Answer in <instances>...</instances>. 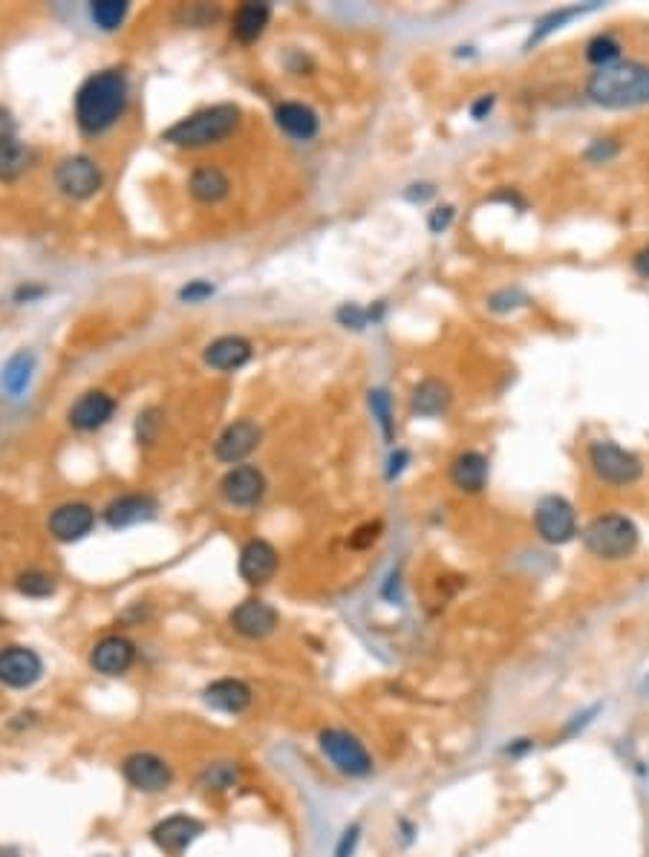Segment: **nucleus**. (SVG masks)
Masks as SVG:
<instances>
[{
	"label": "nucleus",
	"mask_w": 649,
	"mask_h": 857,
	"mask_svg": "<svg viewBox=\"0 0 649 857\" xmlns=\"http://www.w3.org/2000/svg\"><path fill=\"white\" fill-rule=\"evenodd\" d=\"M127 81L119 70L90 76L75 96V119L84 133H104L125 113Z\"/></svg>",
	"instance_id": "1"
},
{
	"label": "nucleus",
	"mask_w": 649,
	"mask_h": 857,
	"mask_svg": "<svg viewBox=\"0 0 649 857\" xmlns=\"http://www.w3.org/2000/svg\"><path fill=\"white\" fill-rule=\"evenodd\" d=\"M589 99L600 107L624 110L638 107L649 101V67L638 61H618L609 67H600L592 73L586 84Z\"/></svg>",
	"instance_id": "2"
},
{
	"label": "nucleus",
	"mask_w": 649,
	"mask_h": 857,
	"mask_svg": "<svg viewBox=\"0 0 649 857\" xmlns=\"http://www.w3.org/2000/svg\"><path fill=\"white\" fill-rule=\"evenodd\" d=\"M237 125H240V110L234 104H214L188 119H179L174 127L162 133V139L176 148H208L228 139Z\"/></svg>",
	"instance_id": "3"
},
{
	"label": "nucleus",
	"mask_w": 649,
	"mask_h": 857,
	"mask_svg": "<svg viewBox=\"0 0 649 857\" xmlns=\"http://www.w3.org/2000/svg\"><path fill=\"white\" fill-rule=\"evenodd\" d=\"M641 543L638 526L624 514H600L583 531V546L600 560H626Z\"/></svg>",
	"instance_id": "4"
},
{
	"label": "nucleus",
	"mask_w": 649,
	"mask_h": 857,
	"mask_svg": "<svg viewBox=\"0 0 649 857\" xmlns=\"http://www.w3.org/2000/svg\"><path fill=\"white\" fill-rule=\"evenodd\" d=\"M318 748L329 759V765L350 780H364L373 774V754L355 733L344 728H326L318 733Z\"/></svg>",
	"instance_id": "5"
},
{
	"label": "nucleus",
	"mask_w": 649,
	"mask_h": 857,
	"mask_svg": "<svg viewBox=\"0 0 649 857\" xmlns=\"http://www.w3.org/2000/svg\"><path fill=\"white\" fill-rule=\"evenodd\" d=\"M122 777L139 794H162L174 782V765L153 751H133L122 759Z\"/></svg>",
	"instance_id": "6"
},
{
	"label": "nucleus",
	"mask_w": 649,
	"mask_h": 857,
	"mask_svg": "<svg viewBox=\"0 0 649 857\" xmlns=\"http://www.w3.org/2000/svg\"><path fill=\"white\" fill-rule=\"evenodd\" d=\"M589 465L606 485H629L644 474L641 459L615 442H595L589 448Z\"/></svg>",
	"instance_id": "7"
},
{
	"label": "nucleus",
	"mask_w": 649,
	"mask_h": 857,
	"mask_svg": "<svg viewBox=\"0 0 649 857\" xmlns=\"http://www.w3.org/2000/svg\"><path fill=\"white\" fill-rule=\"evenodd\" d=\"M44 679V658L32 647L9 644L0 647V684L9 690H32Z\"/></svg>",
	"instance_id": "8"
},
{
	"label": "nucleus",
	"mask_w": 649,
	"mask_h": 857,
	"mask_svg": "<svg viewBox=\"0 0 649 857\" xmlns=\"http://www.w3.org/2000/svg\"><path fill=\"white\" fill-rule=\"evenodd\" d=\"M534 526L537 534L551 543V546H563L577 534L575 508L563 497H543L537 511H534Z\"/></svg>",
	"instance_id": "9"
},
{
	"label": "nucleus",
	"mask_w": 649,
	"mask_h": 857,
	"mask_svg": "<svg viewBox=\"0 0 649 857\" xmlns=\"http://www.w3.org/2000/svg\"><path fill=\"white\" fill-rule=\"evenodd\" d=\"M99 165L87 156H70L55 168V185L70 200H90L101 188Z\"/></svg>",
	"instance_id": "10"
},
{
	"label": "nucleus",
	"mask_w": 649,
	"mask_h": 857,
	"mask_svg": "<svg viewBox=\"0 0 649 857\" xmlns=\"http://www.w3.org/2000/svg\"><path fill=\"white\" fill-rule=\"evenodd\" d=\"M231 630L249 641H263L280 627V615L272 604L260 601V598H249L243 604H237L228 615Z\"/></svg>",
	"instance_id": "11"
},
{
	"label": "nucleus",
	"mask_w": 649,
	"mask_h": 857,
	"mask_svg": "<svg viewBox=\"0 0 649 857\" xmlns=\"http://www.w3.org/2000/svg\"><path fill=\"white\" fill-rule=\"evenodd\" d=\"M205 834V823L194 814H171L165 820H159L150 829V840L165 852V855H179L185 852L194 840H200Z\"/></svg>",
	"instance_id": "12"
},
{
	"label": "nucleus",
	"mask_w": 649,
	"mask_h": 857,
	"mask_svg": "<svg viewBox=\"0 0 649 857\" xmlns=\"http://www.w3.org/2000/svg\"><path fill=\"white\" fill-rule=\"evenodd\" d=\"M136 661V644L125 635H104L90 650V667L101 676H125Z\"/></svg>",
	"instance_id": "13"
},
{
	"label": "nucleus",
	"mask_w": 649,
	"mask_h": 857,
	"mask_svg": "<svg viewBox=\"0 0 649 857\" xmlns=\"http://www.w3.org/2000/svg\"><path fill=\"white\" fill-rule=\"evenodd\" d=\"M202 702L211 710H217V713H225V716H240V713H246L251 707L254 693H251V687L243 679L225 676V679L211 681L202 690Z\"/></svg>",
	"instance_id": "14"
},
{
	"label": "nucleus",
	"mask_w": 649,
	"mask_h": 857,
	"mask_svg": "<svg viewBox=\"0 0 649 857\" xmlns=\"http://www.w3.org/2000/svg\"><path fill=\"white\" fill-rule=\"evenodd\" d=\"M277 566H280V555L272 543L266 540H249L240 552V578L251 583V586H263L277 575Z\"/></svg>",
	"instance_id": "15"
},
{
	"label": "nucleus",
	"mask_w": 649,
	"mask_h": 857,
	"mask_svg": "<svg viewBox=\"0 0 649 857\" xmlns=\"http://www.w3.org/2000/svg\"><path fill=\"white\" fill-rule=\"evenodd\" d=\"M96 526V511L87 503H64L50 514V531L61 543H75Z\"/></svg>",
	"instance_id": "16"
},
{
	"label": "nucleus",
	"mask_w": 649,
	"mask_h": 857,
	"mask_svg": "<svg viewBox=\"0 0 649 857\" xmlns=\"http://www.w3.org/2000/svg\"><path fill=\"white\" fill-rule=\"evenodd\" d=\"M220 491L223 497L231 505H240V508H249V505L260 503V497L266 494V479L257 468L251 465H240V468H231L228 474L220 482Z\"/></svg>",
	"instance_id": "17"
},
{
	"label": "nucleus",
	"mask_w": 649,
	"mask_h": 857,
	"mask_svg": "<svg viewBox=\"0 0 649 857\" xmlns=\"http://www.w3.org/2000/svg\"><path fill=\"white\" fill-rule=\"evenodd\" d=\"M260 445V428L251 419H240L234 425L220 433L217 445H214V456L220 462H240Z\"/></svg>",
	"instance_id": "18"
},
{
	"label": "nucleus",
	"mask_w": 649,
	"mask_h": 857,
	"mask_svg": "<svg viewBox=\"0 0 649 857\" xmlns=\"http://www.w3.org/2000/svg\"><path fill=\"white\" fill-rule=\"evenodd\" d=\"M156 514V500L148 497V494H127V497H119L113 503L104 508V523L110 529H127V526H136L142 520H150Z\"/></svg>",
	"instance_id": "19"
},
{
	"label": "nucleus",
	"mask_w": 649,
	"mask_h": 857,
	"mask_svg": "<svg viewBox=\"0 0 649 857\" xmlns=\"http://www.w3.org/2000/svg\"><path fill=\"white\" fill-rule=\"evenodd\" d=\"M113 410H116V402L107 393H87L73 404L70 425L78 430H96L110 422Z\"/></svg>",
	"instance_id": "20"
},
{
	"label": "nucleus",
	"mask_w": 649,
	"mask_h": 857,
	"mask_svg": "<svg viewBox=\"0 0 649 857\" xmlns=\"http://www.w3.org/2000/svg\"><path fill=\"white\" fill-rule=\"evenodd\" d=\"M450 479L459 491L465 494H479L488 482V459L479 454V451H465L453 459V468H450Z\"/></svg>",
	"instance_id": "21"
},
{
	"label": "nucleus",
	"mask_w": 649,
	"mask_h": 857,
	"mask_svg": "<svg viewBox=\"0 0 649 857\" xmlns=\"http://www.w3.org/2000/svg\"><path fill=\"white\" fill-rule=\"evenodd\" d=\"M251 358V344L240 335H225L217 338L208 350H205V364L214 370H237Z\"/></svg>",
	"instance_id": "22"
},
{
	"label": "nucleus",
	"mask_w": 649,
	"mask_h": 857,
	"mask_svg": "<svg viewBox=\"0 0 649 857\" xmlns=\"http://www.w3.org/2000/svg\"><path fill=\"white\" fill-rule=\"evenodd\" d=\"M269 18H272V6H269V3H243V6L234 12L231 32H234L237 41L251 44V41H257V38L266 32Z\"/></svg>",
	"instance_id": "23"
},
{
	"label": "nucleus",
	"mask_w": 649,
	"mask_h": 857,
	"mask_svg": "<svg viewBox=\"0 0 649 857\" xmlns=\"http://www.w3.org/2000/svg\"><path fill=\"white\" fill-rule=\"evenodd\" d=\"M275 119L277 125L283 127L289 136L300 139V142H306V139H312V136L318 133V116H315V110L306 107V104H298V101L280 104L275 110Z\"/></svg>",
	"instance_id": "24"
},
{
	"label": "nucleus",
	"mask_w": 649,
	"mask_h": 857,
	"mask_svg": "<svg viewBox=\"0 0 649 857\" xmlns=\"http://www.w3.org/2000/svg\"><path fill=\"white\" fill-rule=\"evenodd\" d=\"M413 413L419 416H439L450 407V390L448 384H442L439 379H427L422 381L416 390H413Z\"/></svg>",
	"instance_id": "25"
},
{
	"label": "nucleus",
	"mask_w": 649,
	"mask_h": 857,
	"mask_svg": "<svg viewBox=\"0 0 649 857\" xmlns=\"http://www.w3.org/2000/svg\"><path fill=\"white\" fill-rule=\"evenodd\" d=\"M231 182L225 177L220 168L214 165H205V168H197L191 174V194L200 202H220L228 194Z\"/></svg>",
	"instance_id": "26"
},
{
	"label": "nucleus",
	"mask_w": 649,
	"mask_h": 857,
	"mask_svg": "<svg viewBox=\"0 0 649 857\" xmlns=\"http://www.w3.org/2000/svg\"><path fill=\"white\" fill-rule=\"evenodd\" d=\"M32 165V151L18 139H3L0 142V179L3 182H15L29 171Z\"/></svg>",
	"instance_id": "27"
},
{
	"label": "nucleus",
	"mask_w": 649,
	"mask_h": 857,
	"mask_svg": "<svg viewBox=\"0 0 649 857\" xmlns=\"http://www.w3.org/2000/svg\"><path fill=\"white\" fill-rule=\"evenodd\" d=\"M243 777V768L240 762H231V759H217V762H208L202 768L200 782L208 788V791H228L234 788Z\"/></svg>",
	"instance_id": "28"
},
{
	"label": "nucleus",
	"mask_w": 649,
	"mask_h": 857,
	"mask_svg": "<svg viewBox=\"0 0 649 857\" xmlns=\"http://www.w3.org/2000/svg\"><path fill=\"white\" fill-rule=\"evenodd\" d=\"M32 367H35V358L26 353V350L24 353L12 355V358H9V364L3 367V387H6V393L18 396L26 384H29Z\"/></svg>",
	"instance_id": "29"
},
{
	"label": "nucleus",
	"mask_w": 649,
	"mask_h": 857,
	"mask_svg": "<svg viewBox=\"0 0 649 857\" xmlns=\"http://www.w3.org/2000/svg\"><path fill=\"white\" fill-rule=\"evenodd\" d=\"M127 9L130 6H127L125 0H96V3H90V18H93V24L99 26V29L113 32L127 18Z\"/></svg>",
	"instance_id": "30"
},
{
	"label": "nucleus",
	"mask_w": 649,
	"mask_h": 857,
	"mask_svg": "<svg viewBox=\"0 0 649 857\" xmlns=\"http://www.w3.org/2000/svg\"><path fill=\"white\" fill-rule=\"evenodd\" d=\"M18 592L26 595V598H50L55 592V578L50 572H41V569H29V572H21L18 580H15Z\"/></svg>",
	"instance_id": "31"
},
{
	"label": "nucleus",
	"mask_w": 649,
	"mask_h": 857,
	"mask_svg": "<svg viewBox=\"0 0 649 857\" xmlns=\"http://www.w3.org/2000/svg\"><path fill=\"white\" fill-rule=\"evenodd\" d=\"M586 58L595 64V67H609V64H618L621 58V44L612 38V35H598L595 41H589L586 47Z\"/></svg>",
	"instance_id": "32"
},
{
	"label": "nucleus",
	"mask_w": 649,
	"mask_h": 857,
	"mask_svg": "<svg viewBox=\"0 0 649 857\" xmlns=\"http://www.w3.org/2000/svg\"><path fill=\"white\" fill-rule=\"evenodd\" d=\"M580 12H583L580 6H572V9H560V12H551L549 18H543V21H540V26H537V32H534V35H531V41H528V47H531V44H537V41H543V38H546L549 32H554V29H560V26L566 24V21H572V18H577Z\"/></svg>",
	"instance_id": "33"
},
{
	"label": "nucleus",
	"mask_w": 649,
	"mask_h": 857,
	"mask_svg": "<svg viewBox=\"0 0 649 857\" xmlns=\"http://www.w3.org/2000/svg\"><path fill=\"white\" fill-rule=\"evenodd\" d=\"M358 843H361V823H352V826H347V829L341 832V837H338L332 857H355Z\"/></svg>",
	"instance_id": "34"
},
{
	"label": "nucleus",
	"mask_w": 649,
	"mask_h": 857,
	"mask_svg": "<svg viewBox=\"0 0 649 857\" xmlns=\"http://www.w3.org/2000/svg\"><path fill=\"white\" fill-rule=\"evenodd\" d=\"M370 407H373V413L378 416V422H381L384 433L390 436V433H393V422H390V402H387V393H381V390L370 393Z\"/></svg>",
	"instance_id": "35"
},
{
	"label": "nucleus",
	"mask_w": 649,
	"mask_h": 857,
	"mask_svg": "<svg viewBox=\"0 0 649 857\" xmlns=\"http://www.w3.org/2000/svg\"><path fill=\"white\" fill-rule=\"evenodd\" d=\"M338 318H341V324H347V327L352 329H361L367 324V312L358 309V306H344V309L338 312Z\"/></svg>",
	"instance_id": "36"
},
{
	"label": "nucleus",
	"mask_w": 649,
	"mask_h": 857,
	"mask_svg": "<svg viewBox=\"0 0 649 857\" xmlns=\"http://www.w3.org/2000/svg\"><path fill=\"white\" fill-rule=\"evenodd\" d=\"M211 292H214V289H211L208 283H202V280H197V283H191V286H185V289H182V301H188V303L205 301V298H208Z\"/></svg>",
	"instance_id": "37"
},
{
	"label": "nucleus",
	"mask_w": 649,
	"mask_h": 857,
	"mask_svg": "<svg viewBox=\"0 0 649 857\" xmlns=\"http://www.w3.org/2000/svg\"><path fill=\"white\" fill-rule=\"evenodd\" d=\"M612 156H618V145L609 142V139H606V142L600 139V142L592 145V151H589V159H592V162H606V159H612Z\"/></svg>",
	"instance_id": "38"
},
{
	"label": "nucleus",
	"mask_w": 649,
	"mask_h": 857,
	"mask_svg": "<svg viewBox=\"0 0 649 857\" xmlns=\"http://www.w3.org/2000/svg\"><path fill=\"white\" fill-rule=\"evenodd\" d=\"M450 220H453V208H450V205L436 208V211L430 214V228H433V231H445V228L450 226Z\"/></svg>",
	"instance_id": "39"
},
{
	"label": "nucleus",
	"mask_w": 649,
	"mask_h": 857,
	"mask_svg": "<svg viewBox=\"0 0 649 857\" xmlns=\"http://www.w3.org/2000/svg\"><path fill=\"white\" fill-rule=\"evenodd\" d=\"M378 531H381V526L375 523V526H364V529H358V534H364V537H355L352 540V546L355 549H364V546H370V543H375L378 540Z\"/></svg>",
	"instance_id": "40"
},
{
	"label": "nucleus",
	"mask_w": 649,
	"mask_h": 857,
	"mask_svg": "<svg viewBox=\"0 0 649 857\" xmlns=\"http://www.w3.org/2000/svg\"><path fill=\"white\" fill-rule=\"evenodd\" d=\"M3 139H15V119H12L9 110L0 107V142Z\"/></svg>",
	"instance_id": "41"
},
{
	"label": "nucleus",
	"mask_w": 649,
	"mask_h": 857,
	"mask_svg": "<svg viewBox=\"0 0 649 857\" xmlns=\"http://www.w3.org/2000/svg\"><path fill=\"white\" fill-rule=\"evenodd\" d=\"M491 107H494V96H482V99L474 104V110H471V113H474V119H482L485 113H491Z\"/></svg>",
	"instance_id": "42"
},
{
	"label": "nucleus",
	"mask_w": 649,
	"mask_h": 857,
	"mask_svg": "<svg viewBox=\"0 0 649 857\" xmlns=\"http://www.w3.org/2000/svg\"><path fill=\"white\" fill-rule=\"evenodd\" d=\"M635 272H638L641 278H649V249L635 254Z\"/></svg>",
	"instance_id": "43"
},
{
	"label": "nucleus",
	"mask_w": 649,
	"mask_h": 857,
	"mask_svg": "<svg viewBox=\"0 0 649 857\" xmlns=\"http://www.w3.org/2000/svg\"><path fill=\"white\" fill-rule=\"evenodd\" d=\"M0 857H15V852H0Z\"/></svg>",
	"instance_id": "44"
}]
</instances>
